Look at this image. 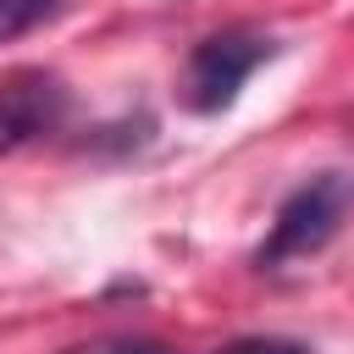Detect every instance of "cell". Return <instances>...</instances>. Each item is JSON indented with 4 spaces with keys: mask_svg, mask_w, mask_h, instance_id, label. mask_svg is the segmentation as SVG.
Listing matches in <instances>:
<instances>
[{
    "mask_svg": "<svg viewBox=\"0 0 354 354\" xmlns=\"http://www.w3.org/2000/svg\"><path fill=\"white\" fill-rule=\"evenodd\" d=\"M61 6H66V0H0V44H11V39H22V33H33V28H44Z\"/></svg>",
    "mask_w": 354,
    "mask_h": 354,
    "instance_id": "obj_4",
    "label": "cell"
},
{
    "mask_svg": "<svg viewBox=\"0 0 354 354\" xmlns=\"http://www.w3.org/2000/svg\"><path fill=\"white\" fill-rule=\"evenodd\" d=\"M271 55H277V39H266V33H249V28L210 33V39L194 44L177 94H183V105H188L194 116H216V111H227V105L238 100V88H243V83L254 77V66H266Z\"/></svg>",
    "mask_w": 354,
    "mask_h": 354,
    "instance_id": "obj_2",
    "label": "cell"
},
{
    "mask_svg": "<svg viewBox=\"0 0 354 354\" xmlns=\"http://www.w3.org/2000/svg\"><path fill=\"white\" fill-rule=\"evenodd\" d=\"M66 116V83L50 77V72H17L0 83V155L39 138V133H55Z\"/></svg>",
    "mask_w": 354,
    "mask_h": 354,
    "instance_id": "obj_3",
    "label": "cell"
},
{
    "mask_svg": "<svg viewBox=\"0 0 354 354\" xmlns=\"http://www.w3.org/2000/svg\"><path fill=\"white\" fill-rule=\"evenodd\" d=\"M348 216H354V171H321V177L299 183L282 199V210H277L254 260L266 271H282L288 260H304V254L326 249Z\"/></svg>",
    "mask_w": 354,
    "mask_h": 354,
    "instance_id": "obj_1",
    "label": "cell"
},
{
    "mask_svg": "<svg viewBox=\"0 0 354 354\" xmlns=\"http://www.w3.org/2000/svg\"><path fill=\"white\" fill-rule=\"evenodd\" d=\"M61 354H171V348L155 343V337H94V343L61 348Z\"/></svg>",
    "mask_w": 354,
    "mask_h": 354,
    "instance_id": "obj_5",
    "label": "cell"
},
{
    "mask_svg": "<svg viewBox=\"0 0 354 354\" xmlns=\"http://www.w3.org/2000/svg\"><path fill=\"white\" fill-rule=\"evenodd\" d=\"M216 354H310V348L293 343V337H238V343H227Z\"/></svg>",
    "mask_w": 354,
    "mask_h": 354,
    "instance_id": "obj_6",
    "label": "cell"
}]
</instances>
